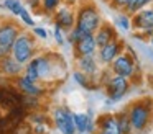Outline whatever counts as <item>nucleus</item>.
Listing matches in <instances>:
<instances>
[{
  "mask_svg": "<svg viewBox=\"0 0 153 134\" xmlns=\"http://www.w3.org/2000/svg\"><path fill=\"white\" fill-rule=\"evenodd\" d=\"M102 25L100 21L99 10L92 3H84L77 8L76 12V28L82 31L84 34H96L99 26Z\"/></svg>",
  "mask_w": 153,
  "mask_h": 134,
  "instance_id": "f257e3e1",
  "label": "nucleus"
},
{
  "mask_svg": "<svg viewBox=\"0 0 153 134\" xmlns=\"http://www.w3.org/2000/svg\"><path fill=\"white\" fill-rule=\"evenodd\" d=\"M36 52V41H35L33 34L27 31H22L20 36L17 38V41L12 46L10 54L13 56L15 61H18L22 65H27L31 59L35 57Z\"/></svg>",
  "mask_w": 153,
  "mask_h": 134,
  "instance_id": "f03ea898",
  "label": "nucleus"
},
{
  "mask_svg": "<svg viewBox=\"0 0 153 134\" xmlns=\"http://www.w3.org/2000/svg\"><path fill=\"white\" fill-rule=\"evenodd\" d=\"M138 57H137L135 51L130 48H125V52L119 56L115 61L110 64V69L115 75H120V77L125 78H132L135 75V72L138 70Z\"/></svg>",
  "mask_w": 153,
  "mask_h": 134,
  "instance_id": "7ed1b4c3",
  "label": "nucleus"
},
{
  "mask_svg": "<svg viewBox=\"0 0 153 134\" xmlns=\"http://www.w3.org/2000/svg\"><path fill=\"white\" fill-rule=\"evenodd\" d=\"M128 116L133 129L143 131L152 119V100H142L133 103L128 110Z\"/></svg>",
  "mask_w": 153,
  "mask_h": 134,
  "instance_id": "20e7f679",
  "label": "nucleus"
},
{
  "mask_svg": "<svg viewBox=\"0 0 153 134\" xmlns=\"http://www.w3.org/2000/svg\"><path fill=\"white\" fill-rule=\"evenodd\" d=\"M53 123L61 134H74L77 133L74 126V113H71L66 106H58L53 111Z\"/></svg>",
  "mask_w": 153,
  "mask_h": 134,
  "instance_id": "39448f33",
  "label": "nucleus"
},
{
  "mask_svg": "<svg viewBox=\"0 0 153 134\" xmlns=\"http://www.w3.org/2000/svg\"><path fill=\"white\" fill-rule=\"evenodd\" d=\"M22 28L13 20H5L0 23V46L7 51H12V46L20 36Z\"/></svg>",
  "mask_w": 153,
  "mask_h": 134,
  "instance_id": "423d86ee",
  "label": "nucleus"
},
{
  "mask_svg": "<svg viewBox=\"0 0 153 134\" xmlns=\"http://www.w3.org/2000/svg\"><path fill=\"white\" fill-rule=\"evenodd\" d=\"M105 87H107V95H109V101H119L123 98V95L127 93L130 83H128V78L125 77H120V75H112L109 80L105 82Z\"/></svg>",
  "mask_w": 153,
  "mask_h": 134,
  "instance_id": "0eeeda50",
  "label": "nucleus"
},
{
  "mask_svg": "<svg viewBox=\"0 0 153 134\" xmlns=\"http://www.w3.org/2000/svg\"><path fill=\"white\" fill-rule=\"evenodd\" d=\"M123 49H125V44H123V41L117 38L115 41H112V42H109L107 46L100 48V49H99V56H97V57H99L100 64L110 65L117 57H119L120 54H122Z\"/></svg>",
  "mask_w": 153,
  "mask_h": 134,
  "instance_id": "6e6552de",
  "label": "nucleus"
},
{
  "mask_svg": "<svg viewBox=\"0 0 153 134\" xmlns=\"http://www.w3.org/2000/svg\"><path fill=\"white\" fill-rule=\"evenodd\" d=\"M31 62L35 64L36 67V72H38V78L41 80H50L54 74V62L53 59L50 57L48 54H43V56H35L31 59Z\"/></svg>",
  "mask_w": 153,
  "mask_h": 134,
  "instance_id": "1a4fd4ad",
  "label": "nucleus"
},
{
  "mask_svg": "<svg viewBox=\"0 0 153 134\" xmlns=\"http://www.w3.org/2000/svg\"><path fill=\"white\" fill-rule=\"evenodd\" d=\"M23 70H25V65H22L18 61H15L12 54L0 59V74L5 75V77L17 78L23 74Z\"/></svg>",
  "mask_w": 153,
  "mask_h": 134,
  "instance_id": "9d476101",
  "label": "nucleus"
},
{
  "mask_svg": "<svg viewBox=\"0 0 153 134\" xmlns=\"http://www.w3.org/2000/svg\"><path fill=\"white\" fill-rule=\"evenodd\" d=\"M15 87L18 88V92L22 95H31V97H40V98L45 95V87L38 85L36 82H31L23 74L15 78Z\"/></svg>",
  "mask_w": 153,
  "mask_h": 134,
  "instance_id": "9b49d317",
  "label": "nucleus"
},
{
  "mask_svg": "<svg viewBox=\"0 0 153 134\" xmlns=\"http://www.w3.org/2000/svg\"><path fill=\"white\" fill-rule=\"evenodd\" d=\"M132 28L140 33L153 29V8H143L132 15Z\"/></svg>",
  "mask_w": 153,
  "mask_h": 134,
  "instance_id": "f8f14e48",
  "label": "nucleus"
},
{
  "mask_svg": "<svg viewBox=\"0 0 153 134\" xmlns=\"http://www.w3.org/2000/svg\"><path fill=\"white\" fill-rule=\"evenodd\" d=\"M54 25L61 26L66 31H71V29L76 26V13L69 8V7H61L54 12Z\"/></svg>",
  "mask_w": 153,
  "mask_h": 134,
  "instance_id": "ddd939ff",
  "label": "nucleus"
},
{
  "mask_svg": "<svg viewBox=\"0 0 153 134\" xmlns=\"http://www.w3.org/2000/svg\"><path fill=\"white\" fill-rule=\"evenodd\" d=\"M74 49V57H82L87 54H94L97 49V42H96V36L94 34H86L73 46Z\"/></svg>",
  "mask_w": 153,
  "mask_h": 134,
  "instance_id": "4468645a",
  "label": "nucleus"
},
{
  "mask_svg": "<svg viewBox=\"0 0 153 134\" xmlns=\"http://www.w3.org/2000/svg\"><path fill=\"white\" fill-rule=\"evenodd\" d=\"M96 42H97V48H104V46H107L109 42L115 41L117 39V31L114 29V25H110V23L104 21L102 25L99 26V29L96 31Z\"/></svg>",
  "mask_w": 153,
  "mask_h": 134,
  "instance_id": "2eb2a0df",
  "label": "nucleus"
},
{
  "mask_svg": "<svg viewBox=\"0 0 153 134\" xmlns=\"http://www.w3.org/2000/svg\"><path fill=\"white\" fill-rule=\"evenodd\" d=\"M97 126H99V134H120L115 114H102L97 121Z\"/></svg>",
  "mask_w": 153,
  "mask_h": 134,
  "instance_id": "dca6fc26",
  "label": "nucleus"
},
{
  "mask_svg": "<svg viewBox=\"0 0 153 134\" xmlns=\"http://www.w3.org/2000/svg\"><path fill=\"white\" fill-rule=\"evenodd\" d=\"M77 69L81 72H84L86 75H96L97 74V61L94 57V54H87L82 57H77Z\"/></svg>",
  "mask_w": 153,
  "mask_h": 134,
  "instance_id": "f3484780",
  "label": "nucleus"
},
{
  "mask_svg": "<svg viewBox=\"0 0 153 134\" xmlns=\"http://www.w3.org/2000/svg\"><path fill=\"white\" fill-rule=\"evenodd\" d=\"M74 126L79 134L82 133H92L94 129V121L91 119L89 114L84 113H74Z\"/></svg>",
  "mask_w": 153,
  "mask_h": 134,
  "instance_id": "a211bd4d",
  "label": "nucleus"
},
{
  "mask_svg": "<svg viewBox=\"0 0 153 134\" xmlns=\"http://www.w3.org/2000/svg\"><path fill=\"white\" fill-rule=\"evenodd\" d=\"M117 118V123H119V129H120V134H130V131L133 129L132 127V123H130V116L127 111H120L119 114H115Z\"/></svg>",
  "mask_w": 153,
  "mask_h": 134,
  "instance_id": "6ab92c4d",
  "label": "nucleus"
},
{
  "mask_svg": "<svg viewBox=\"0 0 153 134\" xmlns=\"http://www.w3.org/2000/svg\"><path fill=\"white\" fill-rule=\"evenodd\" d=\"M2 7L7 8L10 13H13L15 16H20L22 10L25 8L22 0H4V2H2Z\"/></svg>",
  "mask_w": 153,
  "mask_h": 134,
  "instance_id": "aec40b11",
  "label": "nucleus"
},
{
  "mask_svg": "<svg viewBox=\"0 0 153 134\" xmlns=\"http://www.w3.org/2000/svg\"><path fill=\"white\" fill-rule=\"evenodd\" d=\"M150 2H152V0H132V3H130L128 8H127V15H135L137 12L145 8Z\"/></svg>",
  "mask_w": 153,
  "mask_h": 134,
  "instance_id": "412c9836",
  "label": "nucleus"
},
{
  "mask_svg": "<svg viewBox=\"0 0 153 134\" xmlns=\"http://www.w3.org/2000/svg\"><path fill=\"white\" fill-rule=\"evenodd\" d=\"M61 2H63V0H41V8L46 13H53L59 8Z\"/></svg>",
  "mask_w": 153,
  "mask_h": 134,
  "instance_id": "4be33fe9",
  "label": "nucleus"
},
{
  "mask_svg": "<svg viewBox=\"0 0 153 134\" xmlns=\"http://www.w3.org/2000/svg\"><path fill=\"white\" fill-rule=\"evenodd\" d=\"M73 78L77 82V83L81 85V87H84V88H91V83H89V75H86L84 72H81V70H74L73 72Z\"/></svg>",
  "mask_w": 153,
  "mask_h": 134,
  "instance_id": "5701e85b",
  "label": "nucleus"
},
{
  "mask_svg": "<svg viewBox=\"0 0 153 134\" xmlns=\"http://www.w3.org/2000/svg\"><path fill=\"white\" fill-rule=\"evenodd\" d=\"M128 16L130 15H123V13H120V15L115 18V25L120 26L122 29H125V31H128V29L132 28V20H130Z\"/></svg>",
  "mask_w": 153,
  "mask_h": 134,
  "instance_id": "b1692460",
  "label": "nucleus"
},
{
  "mask_svg": "<svg viewBox=\"0 0 153 134\" xmlns=\"http://www.w3.org/2000/svg\"><path fill=\"white\" fill-rule=\"evenodd\" d=\"M109 3H110V7H112V8H115V10H125V12H127V8H128V5L132 3V0H109Z\"/></svg>",
  "mask_w": 153,
  "mask_h": 134,
  "instance_id": "393cba45",
  "label": "nucleus"
},
{
  "mask_svg": "<svg viewBox=\"0 0 153 134\" xmlns=\"http://www.w3.org/2000/svg\"><path fill=\"white\" fill-rule=\"evenodd\" d=\"M18 18H20L27 26H31V28H35V20L31 18V15L28 13V10H27V8L22 10V13H20V16H18Z\"/></svg>",
  "mask_w": 153,
  "mask_h": 134,
  "instance_id": "a878e982",
  "label": "nucleus"
},
{
  "mask_svg": "<svg viewBox=\"0 0 153 134\" xmlns=\"http://www.w3.org/2000/svg\"><path fill=\"white\" fill-rule=\"evenodd\" d=\"M138 49L153 62V48L152 46H146V44H143V41H138Z\"/></svg>",
  "mask_w": 153,
  "mask_h": 134,
  "instance_id": "bb28decb",
  "label": "nucleus"
},
{
  "mask_svg": "<svg viewBox=\"0 0 153 134\" xmlns=\"http://www.w3.org/2000/svg\"><path fill=\"white\" fill-rule=\"evenodd\" d=\"M54 39H56V42L59 46L64 44V36H63V28L58 25H54Z\"/></svg>",
  "mask_w": 153,
  "mask_h": 134,
  "instance_id": "cd10ccee",
  "label": "nucleus"
},
{
  "mask_svg": "<svg viewBox=\"0 0 153 134\" xmlns=\"http://www.w3.org/2000/svg\"><path fill=\"white\" fill-rule=\"evenodd\" d=\"M31 33H33L35 36H38V38H41V39H46V38H48L46 29H45V28H41V26H35V28L31 29Z\"/></svg>",
  "mask_w": 153,
  "mask_h": 134,
  "instance_id": "c85d7f7f",
  "label": "nucleus"
},
{
  "mask_svg": "<svg viewBox=\"0 0 153 134\" xmlns=\"http://www.w3.org/2000/svg\"><path fill=\"white\" fill-rule=\"evenodd\" d=\"M33 131L36 134H45V133H46V127H45L43 124H35V129Z\"/></svg>",
  "mask_w": 153,
  "mask_h": 134,
  "instance_id": "c756f323",
  "label": "nucleus"
},
{
  "mask_svg": "<svg viewBox=\"0 0 153 134\" xmlns=\"http://www.w3.org/2000/svg\"><path fill=\"white\" fill-rule=\"evenodd\" d=\"M63 2H66V5L71 7V5H74V3H76V0H63Z\"/></svg>",
  "mask_w": 153,
  "mask_h": 134,
  "instance_id": "7c9ffc66",
  "label": "nucleus"
},
{
  "mask_svg": "<svg viewBox=\"0 0 153 134\" xmlns=\"http://www.w3.org/2000/svg\"><path fill=\"white\" fill-rule=\"evenodd\" d=\"M150 46H152V48H153V36H152V38H150Z\"/></svg>",
  "mask_w": 153,
  "mask_h": 134,
  "instance_id": "2f4dec72",
  "label": "nucleus"
},
{
  "mask_svg": "<svg viewBox=\"0 0 153 134\" xmlns=\"http://www.w3.org/2000/svg\"><path fill=\"white\" fill-rule=\"evenodd\" d=\"M82 134H91V133H82Z\"/></svg>",
  "mask_w": 153,
  "mask_h": 134,
  "instance_id": "473e14b6",
  "label": "nucleus"
}]
</instances>
